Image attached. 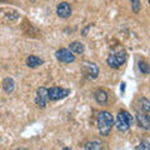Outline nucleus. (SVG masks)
<instances>
[{
	"label": "nucleus",
	"mask_w": 150,
	"mask_h": 150,
	"mask_svg": "<svg viewBox=\"0 0 150 150\" xmlns=\"http://www.w3.org/2000/svg\"><path fill=\"white\" fill-rule=\"evenodd\" d=\"M98 130H99L100 135L103 137H108L111 133V129L114 126V116L110 111H100L98 114Z\"/></svg>",
	"instance_id": "1"
},
{
	"label": "nucleus",
	"mask_w": 150,
	"mask_h": 150,
	"mask_svg": "<svg viewBox=\"0 0 150 150\" xmlns=\"http://www.w3.org/2000/svg\"><path fill=\"white\" fill-rule=\"evenodd\" d=\"M126 59H128V54H126V51L123 50V49L121 50L119 49V50L111 51V53L109 54V56L106 58V64L112 69H119L121 65L125 64Z\"/></svg>",
	"instance_id": "2"
},
{
	"label": "nucleus",
	"mask_w": 150,
	"mask_h": 150,
	"mask_svg": "<svg viewBox=\"0 0 150 150\" xmlns=\"http://www.w3.org/2000/svg\"><path fill=\"white\" fill-rule=\"evenodd\" d=\"M131 123H133V116L130 115V112H128L126 110H119L115 119L116 129L119 131H126L130 129Z\"/></svg>",
	"instance_id": "3"
},
{
	"label": "nucleus",
	"mask_w": 150,
	"mask_h": 150,
	"mask_svg": "<svg viewBox=\"0 0 150 150\" xmlns=\"http://www.w3.org/2000/svg\"><path fill=\"white\" fill-rule=\"evenodd\" d=\"M68 95H70V89H64L59 86H53L48 89V99L50 101L62 100L64 98H67Z\"/></svg>",
	"instance_id": "4"
},
{
	"label": "nucleus",
	"mask_w": 150,
	"mask_h": 150,
	"mask_svg": "<svg viewBox=\"0 0 150 150\" xmlns=\"http://www.w3.org/2000/svg\"><path fill=\"white\" fill-rule=\"evenodd\" d=\"M48 89L45 86H40L36 89V94H35V105L40 109H45L48 105Z\"/></svg>",
	"instance_id": "5"
},
{
	"label": "nucleus",
	"mask_w": 150,
	"mask_h": 150,
	"mask_svg": "<svg viewBox=\"0 0 150 150\" xmlns=\"http://www.w3.org/2000/svg\"><path fill=\"white\" fill-rule=\"evenodd\" d=\"M55 58L58 62L64 63V64H70L75 62V55L67 48H62L55 51Z\"/></svg>",
	"instance_id": "6"
},
{
	"label": "nucleus",
	"mask_w": 150,
	"mask_h": 150,
	"mask_svg": "<svg viewBox=\"0 0 150 150\" xmlns=\"http://www.w3.org/2000/svg\"><path fill=\"white\" fill-rule=\"evenodd\" d=\"M83 73L84 75H86L88 79H96L99 75V67L95 63L91 62H84L83 63Z\"/></svg>",
	"instance_id": "7"
},
{
	"label": "nucleus",
	"mask_w": 150,
	"mask_h": 150,
	"mask_svg": "<svg viewBox=\"0 0 150 150\" xmlns=\"http://www.w3.org/2000/svg\"><path fill=\"white\" fill-rule=\"evenodd\" d=\"M71 13H73V9L71 5L68 3V1H62L58 4L56 6V15L62 19H68L71 16Z\"/></svg>",
	"instance_id": "8"
},
{
	"label": "nucleus",
	"mask_w": 150,
	"mask_h": 150,
	"mask_svg": "<svg viewBox=\"0 0 150 150\" xmlns=\"http://www.w3.org/2000/svg\"><path fill=\"white\" fill-rule=\"evenodd\" d=\"M135 120L139 128H142L144 130H149L150 129V120H149V115L146 112H144L142 110H137L135 111Z\"/></svg>",
	"instance_id": "9"
},
{
	"label": "nucleus",
	"mask_w": 150,
	"mask_h": 150,
	"mask_svg": "<svg viewBox=\"0 0 150 150\" xmlns=\"http://www.w3.org/2000/svg\"><path fill=\"white\" fill-rule=\"evenodd\" d=\"M94 98H95L98 104H106L108 100H109V94H108V91H105L104 89L99 88L94 91Z\"/></svg>",
	"instance_id": "10"
},
{
	"label": "nucleus",
	"mask_w": 150,
	"mask_h": 150,
	"mask_svg": "<svg viewBox=\"0 0 150 150\" xmlns=\"http://www.w3.org/2000/svg\"><path fill=\"white\" fill-rule=\"evenodd\" d=\"M43 64H44V60L41 58H39V56H36V55H29L26 58V65L31 69L39 68L40 65H43Z\"/></svg>",
	"instance_id": "11"
},
{
	"label": "nucleus",
	"mask_w": 150,
	"mask_h": 150,
	"mask_svg": "<svg viewBox=\"0 0 150 150\" xmlns=\"http://www.w3.org/2000/svg\"><path fill=\"white\" fill-rule=\"evenodd\" d=\"M84 150H109V148L106 146L104 143L100 142H89L86 143V145L84 146Z\"/></svg>",
	"instance_id": "12"
},
{
	"label": "nucleus",
	"mask_w": 150,
	"mask_h": 150,
	"mask_svg": "<svg viewBox=\"0 0 150 150\" xmlns=\"http://www.w3.org/2000/svg\"><path fill=\"white\" fill-rule=\"evenodd\" d=\"M3 89L6 94H11L15 90V81L13 78H5L3 80Z\"/></svg>",
	"instance_id": "13"
},
{
	"label": "nucleus",
	"mask_w": 150,
	"mask_h": 150,
	"mask_svg": "<svg viewBox=\"0 0 150 150\" xmlns=\"http://www.w3.org/2000/svg\"><path fill=\"white\" fill-rule=\"evenodd\" d=\"M69 50L73 54H83L85 51V46L80 41H73V43L69 44Z\"/></svg>",
	"instance_id": "14"
},
{
	"label": "nucleus",
	"mask_w": 150,
	"mask_h": 150,
	"mask_svg": "<svg viewBox=\"0 0 150 150\" xmlns=\"http://www.w3.org/2000/svg\"><path fill=\"white\" fill-rule=\"evenodd\" d=\"M139 104H140V110L146 112V114H149V111H150V101L146 99V98H140Z\"/></svg>",
	"instance_id": "15"
},
{
	"label": "nucleus",
	"mask_w": 150,
	"mask_h": 150,
	"mask_svg": "<svg viewBox=\"0 0 150 150\" xmlns=\"http://www.w3.org/2000/svg\"><path fill=\"white\" fill-rule=\"evenodd\" d=\"M139 70H140V73H143L144 75H148L149 74V64L145 62V60H140L139 62Z\"/></svg>",
	"instance_id": "16"
},
{
	"label": "nucleus",
	"mask_w": 150,
	"mask_h": 150,
	"mask_svg": "<svg viewBox=\"0 0 150 150\" xmlns=\"http://www.w3.org/2000/svg\"><path fill=\"white\" fill-rule=\"evenodd\" d=\"M137 150H150V142L148 139H143L142 142L138 144Z\"/></svg>",
	"instance_id": "17"
},
{
	"label": "nucleus",
	"mask_w": 150,
	"mask_h": 150,
	"mask_svg": "<svg viewBox=\"0 0 150 150\" xmlns=\"http://www.w3.org/2000/svg\"><path fill=\"white\" fill-rule=\"evenodd\" d=\"M130 3H131L133 11L135 14H139L140 13V9H142V3H140V0H130Z\"/></svg>",
	"instance_id": "18"
},
{
	"label": "nucleus",
	"mask_w": 150,
	"mask_h": 150,
	"mask_svg": "<svg viewBox=\"0 0 150 150\" xmlns=\"http://www.w3.org/2000/svg\"><path fill=\"white\" fill-rule=\"evenodd\" d=\"M91 28H93V24H89V25H86V26H85V28H84V29L81 30V35H83V36H86V35H88V31L90 30Z\"/></svg>",
	"instance_id": "19"
},
{
	"label": "nucleus",
	"mask_w": 150,
	"mask_h": 150,
	"mask_svg": "<svg viewBox=\"0 0 150 150\" xmlns=\"http://www.w3.org/2000/svg\"><path fill=\"white\" fill-rule=\"evenodd\" d=\"M125 91V83H121V93Z\"/></svg>",
	"instance_id": "20"
},
{
	"label": "nucleus",
	"mask_w": 150,
	"mask_h": 150,
	"mask_svg": "<svg viewBox=\"0 0 150 150\" xmlns=\"http://www.w3.org/2000/svg\"><path fill=\"white\" fill-rule=\"evenodd\" d=\"M15 150H28V149H25V148H18V149H15Z\"/></svg>",
	"instance_id": "21"
},
{
	"label": "nucleus",
	"mask_w": 150,
	"mask_h": 150,
	"mask_svg": "<svg viewBox=\"0 0 150 150\" xmlns=\"http://www.w3.org/2000/svg\"><path fill=\"white\" fill-rule=\"evenodd\" d=\"M63 150H73V149H70V148H68V146H67V148H64Z\"/></svg>",
	"instance_id": "22"
}]
</instances>
